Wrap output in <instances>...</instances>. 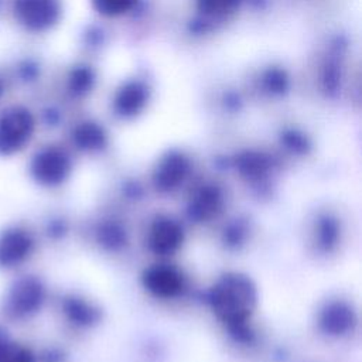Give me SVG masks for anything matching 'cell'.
<instances>
[{
    "instance_id": "24",
    "label": "cell",
    "mask_w": 362,
    "mask_h": 362,
    "mask_svg": "<svg viewBox=\"0 0 362 362\" xmlns=\"http://www.w3.org/2000/svg\"><path fill=\"white\" fill-rule=\"evenodd\" d=\"M283 143L286 147L294 153H305L308 150L307 139L297 132H288L283 136Z\"/></svg>"
},
{
    "instance_id": "13",
    "label": "cell",
    "mask_w": 362,
    "mask_h": 362,
    "mask_svg": "<svg viewBox=\"0 0 362 362\" xmlns=\"http://www.w3.org/2000/svg\"><path fill=\"white\" fill-rule=\"evenodd\" d=\"M148 102V88L140 81H129L117 89L113 99V109L117 116L130 119L137 116Z\"/></svg>"
},
{
    "instance_id": "19",
    "label": "cell",
    "mask_w": 362,
    "mask_h": 362,
    "mask_svg": "<svg viewBox=\"0 0 362 362\" xmlns=\"http://www.w3.org/2000/svg\"><path fill=\"white\" fill-rule=\"evenodd\" d=\"M242 0H195L197 10L208 18H223L232 14Z\"/></svg>"
},
{
    "instance_id": "8",
    "label": "cell",
    "mask_w": 362,
    "mask_h": 362,
    "mask_svg": "<svg viewBox=\"0 0 362 362\" xmlns=\"http://www.w3.org/2000/svg\"><path fill=\"white\" fill-rule=\"evenodd\" d=\"M191 173V161L181 151H168L160 157L153 174L151 182L158 192H173L178 189Z\"/></svg>"
},
{
    "instance_id": "17",
    "label": "cell",
    "mask_w": 362,
    "mask_h": 362,
    "mask_svg": "<svg viewBox=\"0 0 362 362\" xmlns=\"http://www.w3.org/2000/svg\"><path fill=\"white\" fill-rule=\"evenodd\" d=\"M0 362H37L31 348L10 338L0 327Z\"/></svg>"
},
{
    "instance_id": "21",
    "label": "cell",
    "mask_w": 362,
    "mask_h": 362,
    "mask_svg": "<svg viewBox=\"0 0 362 362\" xmlns=\"http://www.w3.org/2000/svg\"><path fill=\"white\" fill-rule=\"evenodd\" d=\"M92 86V74L86 68H75L68 76V90L72 95L81 96Z\"/></svg>"
},
{
    "instance_id": "15",
    "label": "cell",
    "mask_w": 362,
    "mask_h": 362,
    "mask_svg": "<svg viewBox=\"0 0 362 362\" xmlns=\"http://www.w3.org/2000/svg\"><path fill=\"white\" fill-rule=\"evenodd\" d=\"M106 141L107 137L103 127L95 122H82L72 130V143L82 151H99L106 146Z\"/></svg>"
},
{
    "instance_id": "26",
    "label": "cell",
    "mask_w": 362,
    "mask_h": 362,
    "mask_svg": "<svg viewBox=\"0 0 362 362\" xmlns=\"http://www.w3.org/2000/svg\"><path fill=\"white\" fill-rule=\"evenodd\" d=\"M42 362H61L62 361V354L57 349H47L42 352V355L40 356Z\"/></svg>"
},
{
    "instance_id": "25",
    "label": "cell",
    "mask_w": 362,
    "mask_h": 362,
    "mask_svg": "<svg viewBox=\"0 0 362 362\" xmlns=\"http://www.w3.org/2000/svg\"><path fill=\"white\" fill-rule=\"evenodd\" d=\"M45 232L49 238L52 239H59L66 233V223L64 219L61 218H54L49 219L47 226H45Z\"/></svg>"
},
{
    "instance_id": "4",
    "label": "cell",
    "mask_w": 362,
    "mask_h": 362,
    "mask_svg": "<svg viewBox=\"0 0 362 362\" xmlns=\"http://www.w3.org/2000/svg\"><path fill=\"white\" fill-rule=\"evenodd\" d=\"M72 173V158L69 153L57 144H48L38 148L28 161V174L31 180L44 188H57L62 185Z\"/></svg>"
},
{
    "instance_id": "14",
    "label": "cell",
    "mask_w": 362,
    "mask_h": 362,
    "mask_svg": "<svg viewBox=\"0 0 362 362\" xmlns=\"http://www.w3.org/2000/svg\"><path fill=\"white\" fill-rule=\"evenodd\" d=\"M61 310L65 318L76 327H90L100 320V310L76 294L65 296L61 301Z\"/></svg>"
},
{
    "instance_id": "9",
    "label": "cell",
    "mask_w": 362,
    "mask_h": 362,
    "mask_svg": "<svg viewBox=\"0 0 362 362\" xmlns=\"http://www.w3.org/2000/svg\"><path fill=\"white\" fill-rule=\"evenodd\" d=\"M184 242V228L178 219L171 215H157L147 233V243L150 250L158 256H168L175 253Z\"/></svg>"
},
{
    "instance_id": "18",
    "label": "cell",
    "mask_w": 362,
    "mask_h": 362,
    "mask_svg": "<svg viewBox=\"0 0 362 362\" xmlns=\"http://www.w3.org/2000/svg\"><path fill=\"white\" fill-rule=\"evenodd\" d=\"M96 239L107 250H120L127 243L126 229L116 221H105L96 229Z\"/></svg>"
},
{
    "instance_id": "20",
    "label": "cell",
    "mask_w": 362,
    "mask_h": 362,
    "mask_svg": "<svg viewBox=\"0 0 362 362\" xmlns=\"http://www.w3.org/2000/svg\"><path fill=\"white\" fill-rule=\"evenodd\" d=\"M93 8L102 16L117 17L130 11L137 0H90Z\"/></svg>"
},
{
    "instance_id": "5",
    "label": "cell",
    "mask_w": 362,
    "mask_h": 362,
    "mask_svg": "<svg viewBox=\"0 0 362 362\" xmlns=\"http://www.w3.org/2000/svg\"><path fill=\"white\" fill-rule=\"evenodd\" d=\"M11 14L27 33L42 34L59 23L62 3L61 0H11Z\"/></svg>"
},
{
    "instance_id": "12",
    "label": "cell",
    "mask_w": 362,
    "mask_h": 362,
    "mask_svg": "<svg viewBox=\"0 0 362 362\" xmlns=\"http://www.w3.org/2000/svg\"><path fill=\"white\" fill-rule=\"evenodd\" d=\"M233 164L239 175L255 185H263L276 167L273 157L259 150H246L239 153L235 157Z\"/></svg>"
},
{
    "instance_id": "10",
    "label": "cell",
    "mask_w": 362,
    "mask_h": 362,
    "mask_svg": "<svg viewBox=\"0 0 362 362\" xmlns=\"http://www.w3.org/2000/svg\"><path fill=\"white\" fill-rule=\"evenodd\" d=\"M223 202L222 188L214 182H205L189 197L187 215L194 222H208L221 214Z\"/></svg>"
},
{
    "instance_id": "23",
    "label": "cell",
    "mask_w": 362,
    "mask_h": 362,
    "mask_svg": "<svg viewBox=\"0 0 362 362\" xmlns=\"http://www.w3.org/2000/svg\"><path fill=\"white\" fill-rule=\"evenodd\" d=\"M16 78L23 83H31L38 76V65L33 59H20L14 68Z\"/></svg>"
},
{
    "instance_id": "27",
    "label": "cell",
    "mask_w": 362,
    "mask_h": 362,
    "mask_svg": "<svg viewBox=\"0 0 362 362\" xmlns=\"http://www.w3.org/2000/svg\"><path fill=\"white\" fill-rule=\"evenodd\" d=\"M6 93H7V81H6V78L0 74V102L3 100V98L6 96Z\"/></svg>"
},
{
    "instance_id": "6",
    "label": "cell",
    "mask_w": 362,
    "mask_h": 362,
    "mask_svg": "<svg viewBox=\"0 0 362 362\" xmlns=\"http://www.w3.org/2000/svg\"><path fill=\"white\" fill-rule=\"evenodd\" d=\"M35 249L34 235L24 226L8 225L0 230V270L24 264Z\"/></svg>"
},
{
    "instance_id": "11",
    "label": "cell",
    "mask_w": 362,
    "mask_h": 362,
    "mask_svg": "<svg viewBox=\"0 0 362 362\" xmlns=\"http://www.w3.org/2000/svg\"><path fill=\"white\" fill-rule=\"evenodd\" d=\"M356 315L349 303L331 300L324 304L318 314L320 329L329 337H342L354 329Z\"/></svg>"
},
{
    "instance_id": "1",
    "label": "cell",
    "mask_w": 362,
    "mask_h": 362,
    "mask_svg": "<svg viewBox=\"0 0 362 362\" xmlns=\"http://www.w3.org/2000/svg\"><path fill=\"white\" fill-rule=\"evenodd\" d=\"M208 301L216 318L230 329L250 321L257 305V288L249 276L228 272L212 284Z\"/></svg>"
},
{
    "instance_id": "22",
    "label": "cell",
    "mask_w": 362,
    "mask_h": 362,
    "mask_svg": "<svg viewBox=\"0 0 362 362\" xmlns=\"http://www.w3.org/2000/svg\"><path fill=\"white\" fill-rule=\"evenodd\" d=\"M247 232H249L247 225L243 221H240V219H235L233 222H230L225 228V230H223V242L229 247H239L246 240Z\"/></svg>"
},
{
    "instance_id": "28",
    "label": "cell",
    "mask_w": 362,
    "mask_h": 362,
    "mask_svg": "<svg viewBox=\"0 0 362 362\" xmlns=\"http://www.w3.org/2000/svg\"><path fill=\"white\" fill-rule=\"evenodd\" d=\"M3 6H4V0H0V10L3 8Z\"/></svg>"
},
{
    "instance_id": "16",
    "label": "cell",
    "mask_w": 362,
    "mask_h": 362,
    "mask_svg": "<svg viewBox=\"0 0 362 362\" xmlns=\"http://www.w3.org/2000/svg\"><path fill=\"white\" fill-rule=\"evenodd\" d=\"M315 245L321 252H332L341 238V223L337 216L331 214H321L315 221Z\"/></svg>"
},
{
    "instance_id": "2",
    "label": "cell",
    "mask_w": 362,
    "mask_h": 362,
    "mask_svg": "<svg viewBox=\"0 0 362 362\" xmlns=\"http://www.w3.org/2000/svg\"><path fill=\"white\" fill-rule=\"evenodd\" d=\"M47 298L44 281L34 274L14 279L1 298V313L10 321H25L37 315Z\"/></svg>"
},
{
    "instance_id": "3",
    "label": "cell",
    "mask_w": 362,
    "mask_h": 362,
    "mask_svg": "<svg viewBox=\"0 0 362 362\" xmlns=\"http://www.w3.org/2000/svg\"><path fill=\"white\" fill-rule=\"evenodd\" d=\"M35 133V116L21 103H10L0 109V157L21 153Z\"/></svg>"
},
{
    "instance_id": "7",
    "label": "cell",
    "mask_w": 362,
    "mask_h": 362,
    "mask_svg": "<svg viewBox=\"0 0 362 362\" xmlns=\"http://www.w3.org/2000/svg\"><path fill=\"white\" fill-rule=\"evenodd\" d=\"M143 287L157 298L178 297L185 288V277L182 272L167 263L148 266L141 274Z\"/></svg>"
}]
</instances>
